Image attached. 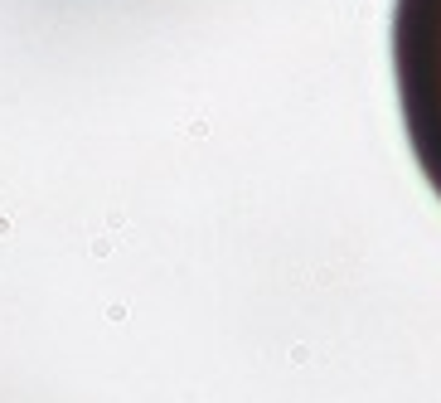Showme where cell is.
I'll return each instance as SVG.
<instances>
[{
  "label": "cell",
  "mask_w": 441,
  "mask_h": 403,
  "mask_svg": "<svg viewBox=\"0 0 441 403\" xmlns=\"http://www.w3.org/2000/svg\"><path fill=\"white\" fill-rule=\"evenodd\" d=\"M393 73L412 156L427 185L441 194V0H398Z\"/></svg>",
  "instance_id": "cell-1"
}]
</instances>
